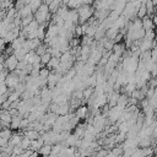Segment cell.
Returning <instances> with one entry per match:
<instances>
[{"label":"cell","instance_id":"obj_1","mask_svg":"<svg viewBox=\"0 0 157 157\" xmlns=\"http://www.w3.org/2000/svg\"><path fill=\"white\" fill-rule=\"evenodd\" d=\"M34 18L42 25V23H49L52 15H50V10H49V5L43 2L40 5V7L34 12Z\"/></svg>","mask_w":157,"mask_h":157},{"label":"cell","instance_id":"obj_2","mask_svg":"<svg viewBox=\"0 0 157 157\" xmlns=\"http://www.w3.org/2000/svg\"><path fill=\"white\" fill-rule=\"evenodd\" d=\"M78 11V16H80V23H85L87 22L93 15H94V9L90 5V4H82L81 6L77 7Z\"/></svg>","mask_w":157,"mask_h":157},{"label":"cell","instance_id":"obj_3","mask_svg":"<svg viewBox=\"0 0 157 157\" xmlns=\"http://www.w3.org/2000/svg\"><path fill=\"white\" fill-rule=\"evenodd\" d=\"M124 109L125 108H123V107H120L119 104H117V105H114V107H110V109H109V113H108V121H110V123H115V121H118V119L120 118V115H121V113L124 112Z\"/></svg>","mask_w":157,"mask_h":157},{"label":"cell","instance_id":"obj_4","mask_svg":"<svg viewBox=\"0 0 157 157\" xmlns=\"http://www.w3.org/2000/svg\"><path fill=\"white\" fill-rule=\"evenodd\" d=\"M20 60L17 59V56L15 54H10L6 56V59L2 61V66H5L6 69H9L10 71H15L18 66Z\"/></svg>","mask_w":157,"mask_h":157},{"label":"cell","instance_id":"obj_5","mask_svg":"<svg viewBox=\"0 0 157 157\" xmlns=\"http://www.w3.org/2000/svg\"><path fill=\"white\" fill-rule=\"evenodd\" d=\"M142 20V27L146 32H150V31H155V21L147 15L146 17L141 18Z\"/></svg>","mask_w":157,"mask_h":157},{"label":"cell","instance_id":"obj_6","mask_svg":"<svg viewBox=\"0 0 157 157\" xmlns=\"http://www.w3.org/2000/svg\"><path fill=\"white\" fill-rule=\"evenodd\" d=\"M22 118H23L22 114H17V115H13L12 117V120H11V129L12 130H17V129L21 128Z\"/></svg>","mask_w":157,"mask_h":157},{"label":"cell","instance_id":"obj_7","mask_svg":"<svg viewBox=\"0 0 157 157\" xmlns=\"http://www.w3.org/2000/svg\"><path fill=\"white\" fill-rule=\"evenodd\" d=\"M75 114H76L80 119H85V118H87V115L90 114V109H88L86 105H80V107L76 109Z\"/></svg>","mask_w":157,"mask_h":157},{"label":"cell","instance_id":"obj_8","mask_svg":"<svg viewBox=\"0 0 157 157\" xmlns=\"http://www.w3.org/2000/svg\"><path fill=\"white\" fill-rule=\"evenodd\" d=\"M23 135L29 137L31 140H36V139L40 137V131H38L36 129H27V130L23 131Z\"/></svg>","mask_w":157,"mask_h":157},{"label":"cell","instance_id":"obj_9","mask_svg":"<svg viewBox=\"0 0 157 157\" xmlns=\"http://www.w3.org/2000/svg\"><path fill=\"white\" fill-rule=\"evenodd\" d=\"M32 13H33V10L31 9L29 5H25L21 10L17 11V15H20L21 17H26V16H29V15H32Z\"/></svg>","mask_w":157,"mask_h":157},{"label":"cell","instance_id":"obj_10","mask_svg":"<svg viewBox=\"0 0 157 157\" xmlns=\"http://www.w3.org/2000/svg\"><path fill=\"white\" fill-rule=\"evenodd\" d=\"M22 137L23 136H21V134H12V136L10 137V145H12V146H18V145H21V141H22Z\"/></svg>","mask_w":157,"mask_h":157},{"label":"cell","instance_id":"obj_11","mask_svg":"<svg viewBox=\"0 0 157 157\" xmlns=\"http://www.w3.org/2000/svg\"><path fill=\"white\" fill-rule=\"evenodd\" d=\"M60 64V58L58 56H52V59L49 60V63L47 64V66L50 69V70H55Z\"/></svg>","mask_w":157,"mask_h":157},{"label":"cell","instance_id":"obj_12","mask_svg":"<svg viewBox=\"0 0 157 157\" xmlns=\"http://www.w3.org/2000/svg\"><path fill=\"white\" fill-rule=\"evenodd\" d=\"M52 148H53V146H52L50 144H44V145L40 147V150H39L38 152H39V155H42V156H49V155L52 153Z\"/></svg>","mask_w":157,"mask_h":157},{"label":"cell","instance_id":"obj_13","mask_svg":"<svg viewBox=\"0 0 157 157\" xmlns=\"http://www.w3.org/2000/svg\"><path fill=\"white\" fill-rule=\"evenodd\" d=\"M148 13H147V7H146V5L145 4H141V6L137 9V13H136V17H139V18H144V17H146Z\"/></svg>","mask_w":157,"mask_h":157},{"label":"cell","instance_id":"obj_14","mask_svg":"<svg viewBox=\"0 0 157 157\" xmlns=\"http://www.w3.org/2000/svg\"><path fill=\"white\" fill-rule=\"evenodd\" d=\"M12 136V129L11 128H2L0 131V137H6L10 140V137Z\"/></svg>","mask_w":157,"mask_h":157},{"label":"cell","instance_id":"obj_15","mask_svg":"<svg viewBox=\"0 0 157 157\" xmlns=\"http://www.w3.org/2000/svg\"><path fill=\"white\" fill-rule=\"evenodd\" d=\"M49 74H50V69H49L47 65H45V66H43V67L39 70V76H40L42 78H44V80H48Z\"/></svg>","mask_w":157,"mask_h":157},{"label":"cell","instance_id":"obj_16","mask_svg":"<svg viewBox=\"0 0 157 157\" xmlns=\"http://www.w3.org/2000/svg\"><path fill=\"white\" fill-rule=\"evenodd\" d=\"M43 2H42V0H31V2L28 4L29 6H31V9L33 10V13L40 7V5H42Z\"/></svg>","mask_w":157,"mask_h":157},{"label":"cell","instance_id":"obj_17","mask_svg":"<svg viewBox=\"0 0 157 157\" xmlns=\"http://www.w3.org/2000/svg\"><path fill=\"white\" fill-rule=\"evenodd\" d=\"M50 59H52V54H50L49 52H47V53H44L43 55H40V61H42L43 65H47Z\"/></svg>","mask_w":157,"mask_h":157},{"label":"cell","instance_id":"obj_18","mask_svg":"<svg viewBox=\"0 0 157 157\" xmlns=\"http://www.w3.org/2000/svg\"><path fill=\"white\" fill-rule=\"evenodd\" d=\"M34 20V15H29V16H26V17H22V27H26L27 25H29L32 21Z\"/></svg>","mask_w":157,"mask_h":157},{"label":"cell","instance_id":"obj_19","mask_svg":"<svg viewBox=\"0 0 157 157\" xmlns=\"http://www.w3.org/2000/svg\"><path fill=\"white\" fill-rule=\"evenodd\" d=\"M103 155H108V151L107 150H102V151L97 152V156H103Z\"/></svg>","mask_w":157,"mask_h":157},{"label":"cell","instance_id":"obj_20","mask_svg":"<svg viewBox=\"0 0 157 157\" xmlns=\"http://www.w3.org/2000/svg\"><path fill=\"white\" fill-rule=\"evenodd\" d=\"M153 21H155V32H156V34H157V16L153 17Z\"/></svg>","mask_w":157,"mask_h":157}]
</instances>
